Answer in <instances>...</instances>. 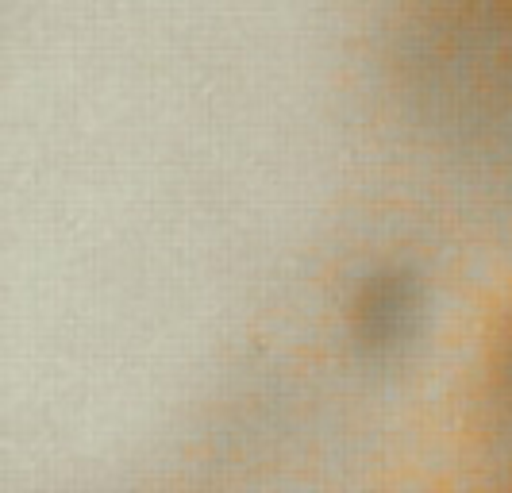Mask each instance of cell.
Masks as SVG:
<instances>
[{
  "mask_svg": "<svg viewBox=\"0 0 512 493\" xmlns=\"http://www.w3.org/2000/svg\"><path fill=\"white\" fill-rule=\"evenodd\" d=\"M416 320H420V289L409 274L385 270L359 289L355 339L366 355H393L416 332Z\"/></svg>",
  "mask_w": 512,
  "mask_h": 493,
  "instance_id": "1",
  "label": "cell"
},
{
  "mask_svg": "<svg viewBox=\"0 0 512 493\" xmlns=\"http://www.w3.org/2000/svg\"><path fill=\"white\" fill-rule=\"evenodd\" d=\"M486 451L497 493H512V343L501 355L486 413Z\"/></svg>",
  "mask_w": 512,
  "mask_h": 493,
  "instance_id": "2",
  "label": "cell"
}]
</instances>
